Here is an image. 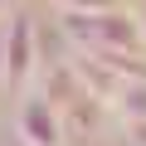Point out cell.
Segmentation results:
<instances>
[{
	"instance_id": "6da1fadb",
	"label": "cell",
	"mask_w": 146,
	"mask_h": 146,
	"mask_svg": "<svg viewBox=\"0 0 146 146\" xmlns=\"http://www.w3.org/2000/svg\"><path fill=\"white\" fill-rule=\"evenodd\" d=\"M39 68V34H34V20L25 10H15L5 20V88H25Z\"/></svg>"
},
{
	"instance_id": "7a4b0ae2",
	"label": "cell",
	"mask_w": 146,
	"mask_h": 146,
	"mask_svg": "<svg viewBox=\"0 0 146 146\" xmlns=\"http://www.w3.org/2000/svg\"><path fill=\"white\" fill-rule=\"evenodd\" d=\"M15 131H20L25 146H63L68 122H63V107L54 98H25L20 117H15Z\"/></svg>"
},
{
	"instance_id": "3957f363",
	"label": "cell",
	"mask_w": 146,
	"mask_h": 146,
	"mask_svg": "<svg viewBox=\"0 0 146 146\" xmlns=\"http://www.w3.org/2000/svg\"><path fill=\"white\" fill-rule=\"evenodd\" d=\"M131 15H136V29H141V44H146V0H141V5H136Z\"/></svg>"
},
{
	"instance_id": "277c9868",
	"label": "cell",
	"mask_w": 146,
	"mask_h": 146,
	"mask_svg": "<svg viewBox=\"0 0 146 146\" xmlns=\"http://www.w3.org/2000/svg\"><path fill=\"white\" fill-rule=\"evenodd\" d=\"M10 20V15H5ZM5 20H0V83H5Z\"/></svg>"
},
{
	"instance_id": "5b68a950",
	"label": "cell",
	"mask_w": 146,
	"mask_h": 146,
	"mask_svg": "<svg viewBox=\"0 0 146 146\" xmlns=\"http://www.w3.org/2000/svg\"><path fill=\"white\" fill-rule=\"evenodd\" d=\"M5 15H15V10H10V0H0V20H5Z\"/></svg>"
}]
</instances>
